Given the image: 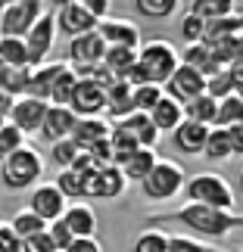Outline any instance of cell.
<instances>
[{
	"instance_id": "obj_1",
	"label": "cell",
	"mask_w": 243,
	"mask_h": 252,
	"mask_svg": "<svg viewBox=\"0 0 243 252\" xmlns=\"http://www.w3.org/2000/svg\"><path fill=\"white\" fill-rule=\"evenodd\" d=\"M150 224H162V221H178L187 230L200 234L203 240H218L228 237L234 227H243V215L234 209H212V206H200V202H187V206L165 212V215H150Z\"/></svg>"
},
{
	"instance_id": "obj_2",
	"label": "cell",
	"mask_w": 243,
	"mask_h": 252,
	"mask_svg": "<svg viewBox=\"0 0 243 252\" xmlns=\"http://www.w3.org/2000/svg\"><path fill=\"white\" fill-rule=\"evenodd\" d=\"M41 174H44V159H41V153L35 147H28V143H22L16 153H9V156L0 162V184L13 193L28 190L32 184L41 181Z\"/></svg>"
},
{
	"instance_id": "obj_3",
	"label": "cell",
	"mask_w": 243,
	"mask_h": 252,
	"mask_svg": "<svg viewBox=\"0 0 243 252\" xmlns=\"http://www.w3.org/2000/svg\"><path fill=\"white\" fill-rule=\"evenodd\" d=\"M184 196L200 206L212 209H234V190L218 171H197L193 178L184 181Z\"/></svg>"
},
{
	"instance_id": "obj_4",
	"label": "cell",
	"mask_w": 243,
	"mask_h": 252,
	"mask_svg": "<svg viewBox=\"0 0 243 252\" xmlns=\"http://www.w3.org/2000/svg\"><path fill=\"white\" fill-rule=\"evenodd\" d=\"M184 181H187V174H184V168L178 162L159 159L156 165H153V171L140 181V193L150 202H169L184 190Z\"/></svg>"
},
{
	"instance_id": "obj_5",
	"label": "cell",
	"mask_w": 243,
	"mask_h": 252,
	"mask_svg": "<svg viewBox=\"0 0 243 252\" xmlns=\"http://www.w3.org/2000/svg\"><path fill=\"white\" fill-rule=\"evenodd\" d=\"M138 63L147 69V75H150L153 84H165V81L172 78V72L181 65V53L174 50L169 41L153 37V41H147V44L138 47Z\"/></svg>"
},
{
	"instance_id": "obj_6",
	"label": "cell",
	"mask_w": 243,
	"mask_h": 252,
	"mask_svg": "<svg viewBox=\"0 0 243 252\" xmlns=\"http://www.w3.org/2000/svg\"><path fill=\"white\" fill-rule=\"evenodd\" d=\"M44 13V0H16L0 9V37H25Z\"/></svg>"
},
{
	"instance_id": "obj_7",
	"label": "cell",
	"mask_w": 243,
	"mask_h": 252,
	"mask_svg": "<svg viewBox=\"0 0 243 252\" xmlns=\"http://www.w3.org/2000/svg\"><path fill=\"white\" fill-rule=\"evenodd\" d=\"M53 44H56V16L50 9H44L41 19L28 28L25 34V47H28V65L37 69V65L47 63V56L53 53Z\"/></svg>"
},
{
	"instance_id": "obj_8",
	"label": "cell",
	"mask_w": 243,
	"mask_h": 252,
	"mask_svg": "<svg viewBox=\"0 0 243 252\" xmlns=\"http://www.w3.org/2000/svg\"><path fill=\"white\" fill-rule=\"evenodd\" d=\"M125 187H128V181L119 165H103L84 174V199H119Z\"/></svg>"
},
{
	"instance_id": "obj_9",
	"label": "cell",
	"mask_w": 243,
	"mask_h": 252,
	"mask_svg": "<svg viewBox=\"0 0 243 252\" xmlns=\"http://www.w3.org/2000/svg\"><path fill=\"white\" fill-rule=\"evenodd\" d=\"M106 53V41L100 37V32H87L78 37H69V50H66V63L72 65V72L91 69V65H100Z\"/></svg>"
},
{
	"instance_id": "obj_10",
	"label": "cell",
	"mask_w": 243,
	"mask_h": 252,
	"mask_svg": "<svg viewBox=\"0 0 243 252\" xmlns=\"http://www.w3.org/2000/svg\"><path fill=\"white\" fill-rule=\"evenodd\" d=\"M162 91H165V96H172V100H178L184 106V103L197 100L200 94H206V78H203L197 69H190V65L181 63L178 69L172 72V78L162 84Z\"/></svg>"
},
{
	"instance_id": "obj_11",
	"label": "cell",
	"mask_w": 243,
	"mask_h": 252,
	"mask_svg": "<svg viewBox=\"0 0 243 252\" xmlns=\"http://www.w3.org/2000/svg\"><path fill=\"white\" fill-rule=\"evenodd\" d=\"M69 109L78 115V119L103 115L106 112V87L91 81V78H78L75 94H72V100H69Z\"/></svg>"
},
{
	"instance_id": "obj_12",
	"label": "cell",
	"mask_w": 243,
	"mask_h": 252,
	"mask_svg": "<svg viewBox=\"0 0 243 252\" xmlns=\"http://www.w3.org/2000/svg\"><path fill=\"white\" fill-rule=\"evenodd\" d=\"M66 206H69V199L56 190V184H37V187L28 193V209H32L37 218H44L47 224L56 221V218H63Z\"/></svg>"
},
{
	"instance_id": "obj_13",
	"label": "cell",
	"mask_w": 243,
	"mask_h": 252,
	"mask_svg": "<svg viewBox=\"0 0 243 252\" xmlns=\"http://www.w3.org/2000/svg\"><path fill=\"white\" fill-rule=\"evenodd\" d=\"M47 106H50V103L35 100V96H19V100L13 103V109H9V122H13L16 128L25 134V137H32V134H41Z\"/></svg>"
},
{
	"instance_id": "obj_14",
	"label": "cell",
	"mask_w": 243,
	"mask_h": 252,
	"mask_svg": "<svg viewBox=\"0 0 243 252\" xmlns=\"http://www.w3.org/2000/svg\"><path fill=\"white\" fill-rule=\"evenodd\" d=\"M97 32H100V37L106 41V47H131V50H138L143 44L140 41V28H138V22H131V19L106 16V19H100Z\"/></svg>"
},
{
	"instance_id": "obj_15",
	"label": "cell",
	"mask_w": 243,
	"mask_h": 252,
	"mask_svg": "<svg viewBox=\"0 0 243 252\" xmlns=\"http://www.w3.org/2000/svg\"><path fill=\"white\" fill-rule=\"evenodd\" d=\"M100 19L91 16L81 3H66L56 9V32L69 34V37H78V34H87V32H97Z\"/></svg>"
},
{
	"instance_id": "obj_16",
	"label": "cell",
	"mask_w": 243,
	"mask_h": 252,
	"mask_svg": "<svg viewBox=\"0 0 243 252\" xmlns=\"http://www.w3.org/2000/svg\"><path fill=\"white\" fill-rule=\"evenodd\" d=\"M206 137H209V125H200V122H193V119H184L178 128L172 131L174 150L184 153V156H203Z\"/></svg>"
},
{
	"instance_id": "obj_17",
	"label": "cell",
	"mask_w": 243,
	"mask_h": 252,
	"mask_svg": "<svg viewBox=\"0 0 243 252\" xmlns=\"http://www.w3.org/2000/svg\"><path fill=\"white\" fill-rule=\"evenodd\" d=\"M75 122H78V115H75L69 106L50 103V106H47V115H44V125H41V137L47 143H56V140H63V137H72Z\"/></svg>"
},
{
	"instance_id": "obj_18",
	"label": "cell",
	"mask_w": 243,
	"mask_h": 252,
	"mask_svg": "<svg viewBox=\"0 0 243 252\" xmlns=\"http://www.w3.org/2000/svg\"><path fill=\"white\" fill-rule=\"evenodd\" d=\"M181 63L190 65V69H197L203 78H212L215 72H221L215 53H212V47L206 41H197V44H187V47H184V50H181Z\"/></svg>"
},
{
	"instance_id": "obj_19",
	"label": "cell",
	"mask_w": 243,
	"mask_h": 252,
	"mask_svg": "<svg viewBox=\"0 0 243 252\" xmlns=\"http://www.w3.org/2000/svg\"><path fill=\"white\" fill-rule=\"evenodd\" d=\"M63 221L75 237H94L97 234V212L87 202H69L63 212Z\"/></svg>"
},
{
	"instance_id": "obj_20",
	"label": "cell",
	"mask_w": 243,
	"mask_h": 252,
	"mask_svg": "<svg viewBox=\"0 0 243 252\" xmlns=\"http://www.w3.org/2000/svg\"><path fill=\"white\" fill-rule=\"evenodd\" d=\"M134 112V103H131V84L115 78L109 87H106V115L115 122L128 119V115Z\"/></svg>"
},
{
	"instance_id": "obj_21",
	"label": "cell",
	"mask_w": 243,
	"mask_h": 252,
	"mask_svg": "<svg viewBox=\"0 0 243 252\" xmlns=\"http://www.w3.org/2000/svg\"><path fill=\"white\" fill-rule=\"evenodd\" d=\"M66 69V63H50L47 60L44 65L32 69V81H28V94L25 96H35V100H44L50 103V87H53V78Z\"/></svg>"
},
{
	"instance_id": "obj_22",
	"label": "cell",
	"mask_w": 243,
	"mask_h": 252,
	"mask_svg": "<svg viewBox=\"0 0 243 252\" xmlns=\"http://www.w3.org/2000/svg\"><path fill=\"white\" fill-rule=\"evenodd\" d=\"M147 115L153 119V125H156V131H159V134H162V131H174V128H178V125L184 122V106H181L178 100H172V96H165V94H162V100L153 106Z\"/></svg>"
},
{
	"instance_id": "obj_23",
	"label": "cell",
	"mask_w": 243,
	"mask_h": 252,
	"mask_svg": "<svg viewBox=\"0 0 243 252\" xmlns=\"http://www.w3.org/2000/svg\"><path fill=\"white\" fill-rule=\"evenodd\" d=\"M109 137V122L103 119V115H91V119H78L72 128V140L78 143L81 150H87L91 143Z\"/></svg>"
},
{
	"instance_id": "obj_24",
	"label": "cell",
	"mask_w": 243,
	"mask_h": 252,
	"mask_svg": "<svg viewBox=\"0 0 243 252\" xmlns=\"http://www.w3.org/2000/svg\"><path fill=\"white\" fill-rule=\"evenodd\" d=\"M159 162V156H156V150H147V147H140V150H134L128 159L122 162V174H125V181H143L147 174L153 171V165Z\"/></svg>"
},
{
	"instance_id": "obj_25",
	"label": "cell",
	"mask_w": 243,
	"mask_h": 252,
	"mask_svg": "<svg viewBox=\"0 0 243 252\" xmlns=\"http://www.w3.org/2000/svg\"><path fill=\"white\" fill-rule=\"evenodd\" d=\"M122 125L134 134L138 147L156 150V143H159V131H156V125H153V119H150L147 112H131L128 119H122Z\"/></svg>"
},
{
	"instance_id": "obj_26",
	"label": "cell",
	"mask_w": 243,
	"mask_h": 252,
	"mask_svg": "<svg viewBox=\"0 0 243 252\" xmlns=\"http://www.w3.org/2000/svg\"><path fill=\"white\" fill-rule=\"evenodd\" d=\"M109 147H112V165H122L134 150H140L138 140H134V134L125 128L122 122H112L109 125Z\"/></svg>"
},
{
	"instance_id": "obj_27",
	"label": "cell",
	"mask_w": 243,
	"mask_h": 252,
	"mask_svg": "<svg viewBox=\"0 0 243 252\" xmlns=\"http://www.w3.org/2000/svg\"><path fill=\"white\" fill-rule=\"evenodd\" d=\"M243 32V13H231V16H221V19H212L206 22V32H203V41L206 44H215V41H225V37Z\"/></svg>"
},
{
	"instance_id": "obj_28",
	"label": "cell",
	"mask_w": 243,
	"mask_h": 252,
	"mask_svg": "<svg viewBox=\"0 0 243 252\" xmlns=\"http://www.w3.org/2000/svg\"><path fill=\"white\" fill-rule=\"evenodd\" d=\"M187 13L200 16L203 22H212V19H221V16L237 13V0H190V3H187Z\"/></svg>"
},
{
	"instance_id": "obj_29",
	"label": "cell",
	"mask_w": 243,
	"mask_h": 252,
	"mask_svg": "<svg viewBox=\"0 0 243 252\" xmlns=\"http://www.w3.org/2000/svg\"><path fill=\"white\" fill-rule=\"evenodd\" d=\"M215 115H218V100H212L209 94H200L197 100L184 103V119H193L200 125H215Z\"/></svg>"
},
{
	"instance_id": "obj_30",
	"label": "cell",
	"mask_w": 243,
	"mask_h": 252,
	"mask_svg": "<svg viewBox=\"0 0 243 252\" xmlns=\"http://www.w3.org/2000/svg\"><path fill=\"white\" fill-rule=\"evenodd\" d=\"M209 47H212V53H215L221 69H228V65H234V63H243V32L225 37V41H215Z\"/></svg>"
},
{
	"instance_id": "obj_31",
	"label": "cell",
	"mask_w": 243,
	"mask_h": 252,
	"mask_svg": "<svg viewBox=\"0 0 243 252\" xmlns=\"http://www.w3.org/2000/svg\"><path fill=\"white\" fill-rule=\"evenodd\" d=\"M138 63V50L131 47H106L103 53V65L112 72V78H125V72Z\"/></svg>"
},
{
	"instance_id": "obj_32",
	"label": "cell",
	"mask_w": 243,
	"mask_h": 252,
	"mask_svg": "<svg viewBox=\"0 0 243 252\" xmlns=\"http://www.w3.org/2000/svg\"><path fill=\"white\" fill-rule=\"evenodd\" d=\"M9 227L16 230V237H19V240H28V237H35V234H44V230H47V221H44V218H37L35 212L25 206V209H19L16 215L9 218Z\"/></svg>"
},
{
	"instance_id": "obj_33",
	"label": "cell",
	"mask_w": 243,
	"mask_h": 252,
	"mask_svg": "<svg viewBox=\"0 0 243 252\" xmlns=\"http://www.w3.org/2000/svg\"><path fill=\"white\" fill-rule=\"evenodd\" d=\"M75 84H78V75L72 72V65L66 63V69L53 78V87H50V103L56 106H69L72 94H75Z\"/></svg>"
},
{
	"instance_id": "obj_34",
	"label": "cell",
	"mask_w": 243,
	"mask_h": 252,
	"mask_svg": "<svg viewBox=\"0 0 243 252\" xmlns=\"http://www.w3.org/2000/svg\"><path fill=\"white\" fill-rule=\"evenodd\" d=\"M234 125H243V100L237 94H231L225 100H218V115L212 128H234Z\"/></svg>"
},
{
	"instance_id": "obj_35",
	"label": "cell",
	"mask_w": 243,
	"mask_h": 252,
	"mask_svg": "<svg viewBox=\"0 0 243 252\" xmlns=\"http://www.w3.org/2000/svg\"><path fill=\"white\" fill-rule=\"evenodd\" d=\"M203 156L209 162H225L231 159V140H228V128H209L206 147H203Z\"/></svg>"
},
{
	"instance_id": "obj_36",
	"label": "cell",
	"mask_w": 243,
	"mask_h": 252,
	"mask_svg": "<svg viewBox=\"0 0 243 252\" xmlns=\"http://www.w3.org/2000/svg\"><path fill=\"white\" fill-rule=\"evenodd\" d=\"M0 60H3L9 69H22V65H28L25 37H0Z\"/></svg>"
},
{
	"instance_id": "obj_37",
	"label": "cell",
	"mask_w": 243,
	"mask_h": 252,
	"mask_svg": "<svg viewBox=\"0 0 243 252\" xmlns=\"http://www.w3.org/2000/svg\"><path fill=\"white\" fill-rule=\"evenodd\" d=\"M56 190L63 193L66 199H84V174L78 171H72V168H60V174H56Z\"/></svg>"
},
{
	"instance_id": "obj_38",
	"label": "cell",
	"mask_w": 243,
	"mask_h": 252,
	"mask_svg": "<svg viewBox=\"0 0 243 252\" xmlns=\"http://www.w3.org/2000/svg\"><path fill=\"white\" fill-rule=\"evenodd\" d=\"M181 0H134V9L143 19H169L178 13Z\"/></svg>"
},
{
	"instance_id": "obj_39",
	"label": "cell",
	"mask_w": 243,
	"mask_h": 252,
	"mask_svg": "<svg viewBox=\"0 0 243 252\" xmlns=\"http://www.w3.org/2000/svg\"><path fill=\"white\" fill-rule=\"evenodd\" d=\"M162 84H140V87H131V103H134V112H150L153 106L162 100Z\"/></svg>"
},
{
	"instance_id": "obj_40",
	"label": "cell",
	"mask_w": 243,
	"mask_h": 252,
	"mask_svg": "<svg viewBox=\"0 0 243 252\" xmlns=\"http://www.w3.org/2000/svg\"><path fill=\"white\" fill-rule=\"evenodd\" d=\"M131 252H169V234H162V230H143L134 240Z\"/></svg>"
},
{
	"instance_id": "obj_41",
	"label": "cell",
	"mask_w": 243,
	"mask_h": 252,
	"mask_svg": "<svg viewBox=\"0 0 243 252\" xmlns=\"http://www.w3.org/2000/svg\"><path fill=\"white\" fill-rule=\"evenodd\" d=\"M78 153H81V147H78L72 137H63V140L50 143L53 165H60V168H72V162H75V156H78Z\"/></svg>"
},
{
	"instance_id": "obj_42",
	"label": "cell",
	"mask_w": 243,
	"mask_h": 252,
	"mask_svg": "<svg viewBox=\"0 0 243 252\" xmlns=\"http://www.w3.org/2000/svg\"><path fill=\"white\" fill-rule=\"evenodd\" d=\"M22 143H25V134L19 131L13 122H6L3 128H0V162H3L9 153H16Z\"/></svg>"
},
{
	"instance_id": "obj_43",
	"label": "cell",
	"mask_w": 243,
	"mask_h": 252,
	"mask_svg": "<svg viewBox=\"0 0 243 252\" xmlns=\"http://www.w3.org/2000/svg\"><path fill=\"white\" fill-rule=\"evenodd\" d=\"M28 81H32V65H22V69H9V78L3 84V91L9 96H25L28 94Z\"/></svg>"
},
{
	"instance_id": "obj_44",
	"label": "cell",
	"mask_w": 243,
	"mask_h": 252,
	"mask_svg": "<svg viewBox=\"0 0 243 252\" xmlns=\"http://www.w3.org/2000/svg\"><path fill=\"white\" fill-rule=\"evenodd\" d=\"M169 252H221V249L203 243V240H197V237L174 234V237H169Z\"/></svg>"
},
{
	"instance_id": "obj_45",
	"label": "cell",
	"mask_w": 243,
	"mask_h": 252,
	"mask_svg": "<svg viewBox=\"0 0 243 252\" xmlns=\"http://www.w3.org/2000/svg\"><path fill=\"white\" fill-rule=\"evenodd\" d=\"M206 94L212 96V100H225V96L234 94V81H231L228 69H221V72L212 75V78H206Z\"/></svg>"
},
{
	"instance_id": "obj_46",
	"label": "cell",
	"mask_w": 243,
	"mask_h": 252,
	"mask_svg": "<svg viewBox=\"0 0 243 252\" xmlns=\"http://www.w3.org/2000/svg\"><path fill=\"white\" fill-rule=\"evenodd\" d=\"M181 37L187 44H197V41H203V32H206V22H203L200 16H193V13H184L181 16Z\"/></svg>"
},
{
	"instance_id": "obj_47",
	"label": "cell",
	"mask_w": 243,
	"mask_h": 252,
	"mask_svg": "<svg viewBox=\"0 0 243 252\" xmlns=\"http://www.w3.org/2000/svg\"><path fill=\"white\" fill-rule=\"evenodd\" d=\"M47 237L53 240V246H56V252H66L72 246V240H75V234L69 227H66V221L63 218H56V221H50V224H47Z\"/></svg>"
},
{
	"instance_id": "obj_48",
	"label": "cell",
	"mask_w": 243,
	"mask_h": 252,
	"mask_svg": "<svg viewBox=\"0 0 243 252\" xmlns=\"http://www.w3.org/2000/svg\"><path fill=\"white\" fill-rule=\"evenodd\" d=\"M87 156L94 159V165H97V168L112 165V147H109V137H103V140L91 143V147H87Z\"/></svg>"
},
{
	"instance_id": "obj_49",
	"label": "cell",
	"mask_w": 243,
	"mask_h": 252,
	"mask_svg": "<svg viewBox=\"0 0 243 252\" xmlns=\"http://www.w3.org/2000/svg\"><path fill=\"white\" fill-rule=\"evenodd\" d=\"M0 252H22V240L16 237V230L9 227V221H0Z\"/></svg>"
},
{
	"instance_id": "obj_50",
	"label": "cell",
	"mask_w": 243,
	"mask_h": 252,
	"mask_svg": "<svg viewBox=\"0 0 243 252\" xmlns=\"http://www.w3.org/2000/svg\"><path fill=\"white\" fill-rule=\"evenodd\" d=\"M22 252H56V246H53V240L47 237V230H44V234H35V237L22 240Z\"/></svg>"
},
{
	"instance_id": "obj_51",
	"label": "cell",
	"mask_w": 243,
	"mask_h": 252,
	"mask_svg": "<svg viewBox=\"0 0 243 252\" xmlns=\"http://www.w3.org/2000/svg\"><path fill=\"white\" fill-rule=\"evenodd\" d=\"M75 3H81L91 16H97V19H106L109 16V9H112V0H75Z\"/></svg>"
},
{
	"instance_id": "obj_52",
	"label": "cell",
	"mask_w": 243,
	"mask_h": 252,
	"mask_svg": "<svg viewBox=\"0 0 243 252\" xmlns=\"http://www.w3.org/2000/svg\"><path fill=\"white\" fill-rule=\"evenodd\" d=\"M66 252H103V246L97 243L94 237H75V240H72V246L66 249Z\"/></svg>"
},
{
	"instance_id": "obj_53",
	"label": "cell",
	"mask_w": 243,
	"mask_h": 252,
	"mask_svg": "<svg viewBox=\"0 0 243 252\" xmlns=\"http://www.w3.org/2000/svg\"><path fill=\"white\" fill-rule=\"evenodd\" d=\"M228 140H231V156H243V125L228 128Z\"/></svg>"
},
{
	"instance_id": "obj_54",
	"label": "cell",
	"mask_w": 243,
	"mask_h": 252,
	"mask_svg": "<svg viewBox=\"0 0 243 252\" xmlns=\"http://www.w3.org/2000/svg\"><path fill=\"white\" fill-rule=\"evenodd\" d=\"M228 75H231V81H234V94L243 87V63H234V65H228Z\"/></svg>"
},
{
	"instance_id": "obj_55",
	"label": "cell",
	"mask_w": 243,
	"mask_h": 252,
	"mask_svg": "<svg viewBox=\"0 0 243 252\" xmlns=\"http://www.w3.org/2000/svg\"><path fill=\"white\" fill-rule=\"evenodd\" d=\"M13 103H16V96H9L6 91H0V119L9 122V109H13Z\"/></svg>"
},
{
	"instance_id": "obj_56",
	"label": "cell",
	"mask_w": 243,
	"mask_h": 252,
	"mask_svg": "<svg viewBox=\"0 0 243 252\" xmlns=\"http://www.w3.org/2000/svg\"><path fill=\"white\" fill-rule=\"evenodd\" d=\"M6 78H9V65L0 60V91H3V84H6Z\"/></svg>"
},
{
	"instance_id": "obj_57",
	"label": "cell",
	"mask_w": 243,
	"mask_h": 252,
	"mask_svg": "<svg viewBox=\"0 0 243 252\" xmlns=\"http://www.w3.org/2000/svg\"><path fill=\"white\" fill-rule=\"evenodd\" d=\"M47 3H56V6H66V3H75V0H47Z\"/></svg>"
},
{
	"instance_id": "obj_58",
	"label": "cell",
	"mask_w": 243,
	"mask_h": 252,
	"mask_svg": "<svg viewBox=\"0 0 243 252\" xmlns=\"http://www.w3.org/2000/svg\"><path fill=\"white\" fill-rule=\"evenodd\" d=\"M9 3H16V0H0V9H3V6H9Z\"/></svg>"
},
{
	"instance_id": "obj_59",
	"label": "cell",
	"mask_w": 243,
	"mask_h": 252,
	"mask_svg": "<svg viewBox=\"0 0 243 252\" xmlns=\"http://www.w3.org/2000/svg\"><path fill=\"white\" fill-rule=\"evenodd\" d=\"M240 190H243V168H240Z\"/></svg>"
},
{
	"instance_id": "obj_60",
	"label": "cell",
	"mask_w": 243,
	"mask_h": 252,
	"mask_svg": "<svg viewBox=\"0 0 243 252\" xmlns=\"http://www.w3.org/2000/svg\"><path fill=\"white\" fill-rule=\"evenodd\" d=\"M237 96H240V100H243V87H240V91H237Z\"/></svg>"
},
{
	"instance_id": "obj_61",
	"label": "cell",
	"mask_w": 243,
	"mask_h": 252,
	"mask_svg": "<svg viewBox=\"0 0 243 252\" xmlns=\"http://www.w3.org/2000/svg\"><path fill=\"white\" fill-rule=\"evenodd\" d=\"M3 125H6V119H0V128H3Z\"/></svg>"
}]
</instances>
